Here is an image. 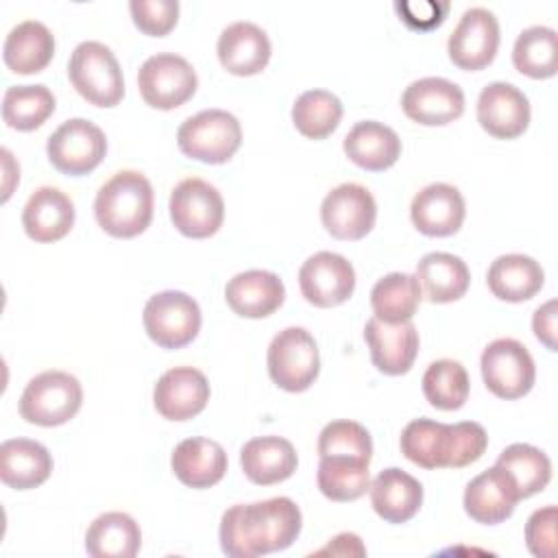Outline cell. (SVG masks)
I'll list each match as a JSON object with an SVG mask.
<instances>
[{
    "label": "cell",
    "mask_w": 558,
    "mask_h": 558,
    "mask_svg": "<svg viewBox=\"0 0 558 558\" xmlns=\"http://www.w3.org/2000/svg\"><path fill=\"white\" fill-rule=\"evenodd\" d=\"M301 510L290 497L235 504L220 519V547L231 558L288 549L301 532Z\"/></svg>",
    "instance_id": "1"
},
{
    "label": "cell",
    "mask_w": 558,
    "mask_h": 558,
    "mask_svg": "<svg viewBox=\"0 0 558 558\" xmlns=\"http://www.w3.org/2000/svg\"><path fill=\"white\" fill-rule=\"evenodd\" d=\"M401 453L423 469H462L482 458L488 447L486 429L475 421L438 423L414 418L401 432Z\"/></svg>",
    "instance_id": "2"
},
{
    "label": "cell",
    "mask_w": 558,
    "mask_h": 558,
    "mask_svg": "<svg viewBox=\"0 0 558 558\" xmlns=\"http://www.w3.org/2000/svg\"><path fill=\"white\" fill-rule=\"evenodd\" d=\"M98 225L113 238H135L153 220V185L135 170L116 172L94 201Z\"/></svg>",
    "instance_id": "3"
},
{
    "label": "cell",
    "mask_w": 558,
    "mask_h": 558,
    "mask_svg": "<svg viewBox=\"0 0 558 558\" xmlns=\"http://www.w3.org/2000/svg\"><path fill=\"white\" fill-rule=\"evenodd\" d=\"M72 87L96 107H116L124 96L122 68L102 41H81L68 61Z\"/></svg>",
    "instance_id": "4"
},
{
    "label": "cell",
    "mask_w": 558,
    "mask_h": 558,
    "mask_svg": "<svg viewBox=\"0 0 558 558\" xmlns=\"http://www.w3.org/2000/svg\"><path fill=\"white\" fill-rule=\"evenodd\" d=\"M83 403L81 381L65 371L35 375L20 397V414L26 423L54 427L68 423Z\"/></svg>",
    "instance_id": "5"
},
{
    "label": "cell",
    "mask_w": 558,
    "mask_h": 558,
    "mask_svg": "<svg viewBox=\"0 0 558 558\" xmlns=\"http://www.w3.org/2000/svg\"><path fill=\"white\" fill-rule=\"evenodd\" d=\"M177 144L190 159L225 163L240 148L242 129L233 113L225 109H205L181 122Z\"/></svg>",
    "instance_id": "6"
},
{
    "label": "cell",
    "mask_w": 558,
    "mask_h": 558,
    "mask_svg": "<svg viewBox=\"0 0 558 558\" xmlns=\"http://www.w3.org/2000/svg\"><path fill=\"white\" fill-rule=\"evenodd\" d=\"M266 362L270 379L288 392L307 390L320 371L316 340L303 327L281 329L268 344Z\"/></svg>",
    "instance_id": "7"
},
{
    "label": "cell",
    "mask_w": 558,
    "mask_h": 558,
    "mask_svg": "<svg viewBox=\"0 0 558 558\" xmlns=\"http://www.w3.org/2000/svg\"><path fill=\"white\" fill-rule=\"evenodd\" d=\"M142 320L155 344L161 349H181L198 336L203 316L198 303L190 294L163 290L146 301Z\"/></svg>",
    "instance_id": "8"
},
{
    "label": "cell",
    "mask_w": 558,
    "mask_h": 558,
    "mask_svg": "<svg viewBox=\"0 0 558 558\" xmlns=\"http://www.w3.org/2000/svg\"><path fill=\"white\" fill-rule=\"evenodd\" d=\"M137 87L146 105L168 111L181 107L194 96L198 76L181 54L157 52L142 63L137 72Z\"/></svg>",
    "instance_id": "9"
},
{
    "label": "cell",
    "mask_w": 558,
    "mask_h": 558,
    "mask_svg": "<svg viewBox=\"0 0 558 558\" xmlns=\"http://www.w3.org/2000/svg\"><path fill=\"white\" fill-rule=\"evenodd\" d=\"M486 388L499 399H519L527 395L536 379V366L530 351L514 338L493 340L480 360Z\"/></svg>",
    "instance_id": "10"
},
{
    "label": "cell",
    "mask_w": 558,
    "mask_h": 558,
    "mask_svg": "<svg viewBox=\"0 0 558 558\" xmlns=\"http://www.w3.org/2000/svg\"><path fill=\"white\" fill-rule=\"evenodd\" d=\"M170 220L187 238H209L222 227L225 201L211 183L183 179L170 194Z\"/></svg>",
    "instance_id": "11"
},
{
    "label": "cell",
    "mask_w": 558,
    "mask_h": 558,
    "mask_svg": "<svg viewBox=\"0 0 558 558\" xmlns=\"http://www.w3.org/2000/svg\"><path fill=\"white\" fill-rule=\"evenodd\" d=\"M48 159L50 163L70 177H81L92 172L107 153V137L100 126L85 118L65 120L48 137Z\"/></svg>",
    "instance_id": "12"
},
{
    "label": "cell",
    "mask_w": 558,
    "mask_h": 558,
    "mask_svg": "<svg viewBox=\"0 0 558 558\" xmlns=\"http://www.w3.org/2000/svg\"><path fill=\"white\" fill-rule=\"evenodd\" d=\"M497 48L499 22L495 13L484 7L466 9L447 41V52L453 65L469 72L486 68L495 59Z\"/></svg>",
    "instance_id": "13"
},
{
    "label": "cell",
    "mask_w": 558,
    "mask_h": 558,
    "mask_svg": "<svg viewBox=\"0 0 558 558\" xmlns=\"http://www.w3.org/2000/svg\"><path fill=\"white\" fill-rule=\"evenodd\" d=\"M377 218L373 194L360 183H342L327 192L320 205L323 227L338 240H360Z\"/></svg>",
    "instance_id": "14"
},
{
    "label": "cell",
    "mask_w": 558,
    "mask_h": 558,
    "mask_svg": "<svg viewBox=\"0 0 558 558\" xmlns=\"http://www.w3.org/2000/svg\"><path fill=\"white\" fill-rule=\"evenodd\" d=\"M299 286L307 303L316 307H336L353 294L355 270L347 257L331 251H318L303 262Z\"/></svg>",
    "instance_id": "15"
},
{
    "label": "cell",
    "mask_w": 558,
    "mask_h": 558,
    "mask_svg": "<svg viewBox=\"0 0 558 558\" xmlns=\"http://www.w3.org/2000/svg\"><path fill=\"white\" fill-rule=\"evenodd\" d=\"M403 113L425 126H442L458 120L464 111V92L460 85L425 76L410 83L401 96Z\"/></svg>",
    "instance_id": "16"
},
{
    "label": "cell",
    "mask_w": 558,
    "mask_h": 558,
    "mask_svg": "<svg viewBox=\"0 0 558 558\" xmlns=\"http://www.w3.org/2000/svg\"><path fill=\"white\" fill-rule=\"evenodd\" d=\"M209 401V381L194 366H174L166 371L155 388V410L168 421H187L205 410Z\"/></svg>",
    "instance_id": "17"
},
{
    "label": "cell",
    "mask_w": 558,
    "mask_h": 558,
    "mask_svg": "<svg viewBox=\"0 0 558 558\" xmlns=\"http://www.w3.org/2000/svg\"><path fill=\"white\" fill-rule=\"evenodd\" d=\"M477 122L497 140H514L530 124V100L510 83H488L477 98Z\"/></svg>",
    "instance_id": "18"
},
{
    "label": "cell",
    "mask_w": 558,
    "mask_h": 558,
    "mask_svg": "<svg viewBox=\"0 0 558 558\" xmlns=\"http://www.w3.org/2000/svg\"><path fill=\"white\" fill-rule=\"evenodd\" d=\"M364 338L379 373L403 375L412 368L418 353V331L412 320L384 323L373 316L366 320Z\"/></svg>",
    "instance_id": "19"
},
{
    "label": "cell",
    "mask_w": 558,
    "mask_h": 558,
    "mask_svg": "<svg viewBox=\"0 0 558 558\" xmlns=\"http://www.w3.org/2000/svg\"><path fill=\"white\" fill-rule=\"evenodd\" d=\"M517 501H521V495L512 477L497 464L475 475L466 484L462 499L464 512L484 525H497L506 521L514 512Z\"/></svg>",
    "instance_id": "20"
},
{
    "label": "cell",
    "mask_w": 558,
    "mask_h": 558,
    "mask_svg": "<svg viewBox=\"0 0 558 558\" xmlns=\"http://www.w3.org/2000/svg\"><path fill=\"white\" fill-rule=\"evenodd\" d=\"M464 198L458 187L449 183H429L410 205V218L414 227L432 238L453 235L464 220Z\"/></svg>",
    "instance_id": "21"
},
{
    "label": "cell",
    "mask_w": 558,
    "mask_h": 558,
    "mask_svg": "<svg viewBox=\"0 0 558 558\" xmlns=\"http://www.w3.org/2000/svg\"><path fill=\"white\" fill-rule=\"evenodd\" d=\"M220 65L235 76H253L270 61V39L266 31L253 22H233L218 37Z\"/></svg>",
    "instance_id": "22"
},
{
    "label": "cell",
    "mask_w": 558,
    "mask_h": 558,
    "mask_svg": "<svg viewBox=\"0 0 558 558\" xmlns=\"http://www.w3.org/2000/svg\"><path fill=\"white\" fill-rule=\"evenodd\" d=\"M225 299L244 318H264L283 305V281L270 270H244L227 281Z\"/></svg>",
    "instance_id": "23"
},
{
    "label": "cell",
    "mask_w": 558,
    "mask_h": 558,
    "mask_svg": "<svg viewBox=\"0 0 558 558\" xmlns=\"http://www.w3.org/2000/svg\"><path fill=\"white\" fill-rule=\"evenodd\" d=\"M22 225L35 242H57L70 233L74 225V203L57 187L44 185L35 190L22 211Z\"/></svg>",
    "instance_id": "24"
},
{
    "label": "cell",
    "mask_w": 558,
    "mask_h": 558,
    "mask_svg": "<svg viewBox=\"0 0 558 558\" xmlns=\"http://www.w3.org/2000/svg\"><path fill=\"white\" fill-rule=\"evenodd\" d=\"M170 466L174 475L190 488H209L227 473V453L220 442L203 436L181 440L172 456Z\"/></svg>",
    "instance_id": "25"
},
{
    "label": "cell",
    "mask_w": 558,
    "mask_h": 558,
    "mask_svg": "<svg viewBox=\"0 0 558 558\" xmlns=\"http://www.w3.org/2000/svg\"><path fill=\"white\" fill-rule=\"evenodd\" d=\"M299 458L290 440L281 436L251 438L240 451L244 475L259 486H270L288 480L296 471Z\"/></svg>",
    "instance_id": "26"
},
{
    "label": "cell",
    "mask_w": 558,
    "mask_h": 558,
    "mask_svg": "<svg viewBox=\"0 0 558 558\" xmlns=\"http://www.w3.org/2000/svg\"><path fill=\"white\" fill-rule=\"evenodd\" d=\"M373 510L388 523L410 521L423 504V486L410 473L390 466L384 469L368 486Z\"/></svg>",
    "instance_id": "27"
},
{
    "label": "cell",
    "mask_w": 558,
    "mask_h": 558,
    "mask_svg": "<svg viewBox=\"0 0 558 558\" xmlns=\"http://www.w3.org/2000/svg\"><path fill=\"white\" fill-rule=\"evenodd\" d=\"M342 148L355 166L379 172L397 163L401 155V140L384 122L362 120L344 135Z\"/></svg>",
    "instance_id": "28"
},
{
    "label": "cell",
    "mask_w": 558,
    "mask_h": 558,
    "mask_svg": "<svg viewBox=\"0 0 558 558\" xmlns=\"http://www.w3.org/2000/svg\"><path fill=\"white\" fill-rule=\"evenodd\" d=\"M52 473V456L31 438H11L0 445V480L15 488L28 490L44 484Z\"/></svg>",
    "instance_id": "29"
},
{
    "label": "cell",
    "mask_w": 558,
    "mask_h": 558,
    "mask_svg": "<svg viewBox=\"0 0 558 558\" xmlns=\"http://www.w3.org/2000/svg\"><path fill=\"white\" fill-rule=\"evenodd\" d=\"M490 292L508 303H521L532 299L545 281L541 264L523 253L499 255L486 272Z\"/></svg>",
    "instance_id": "30"
},
{
    "label": "cell",
    "mask_w": 558,
    "mask_h": 558,
    "mask_svg": "<svg viewBox=\"0 0 558 558\" xmlns=\"http://www.w3.org/2000/svg\"><path fill=\"white\" fill-rule=\"evenodd\" d=\"M54 54V37L50 28L37 20H24L13 26L4 39L2 57L11 72L35 74L41 72Z\"/></svg>",
    "instance_id": "31"
},
{
    "label": "cell",
    "mask_w": 558,
    "mask_h": 558,
    "mask_svg": "<svg viewBox=\"0 0 558 558\" xmlns=\"http://www.w3.org/2000/svg\"><path fill=\"white\" fill-rule=\"evenodd\" d=\"M416 281L421 286V294H425L432 303H451L466 294L471 272L462 257L453 253L434 251L427 253L416 264Z\"/></svg>",
    "instance_id": "32"
},
{
    "label": "cell",
    "mask_w": 558,
    "mask_h": 558,
    "mask_svg": "<svg viewBox=\"0 0 558 558\" xmlns=\"http://www.w3.org/2000/svg\"><path fill=\"white\" fill-rule=\"evenodd\" d=\"M140 545V525L126 512H105L85 532V549L92 558H133Z\"/></svg>",
    "instance_id": "33"
},
{
    "label": "cell",
    "mask_w": 558,
    "mask_h": 558,
    "mask_svg": "<svg viewBox=\"0 0 558 558\" xmlns=\"http://www.w3.org/2000/svg\"><path fill=\"white\" fill-rule=\"evenodd\" d=\"M318 490L331 501H355L368 486V460L353 456H323L316 473Z\"/></svg>",
    "instance_id": "34"
},
{
    "label": "cell",
    "mask_w": 558,
    "mask_h": 558,
    "mask_svg": "<svg viewBox=\"0 0 558 558\" xmlns=\"http://www.w3.org/2000/svg\"><path fill=\"white\" fill-rule=\"evenodd\" d=\"M421 303V286L414 275L390 272L381 277L371 290V305L375 318L384 323L412 320Z\"/></svg>",
    "instance_id": "35"
},
{
    "label": "cell",
    "mask_w": 558,
    "mask_h": 558,
    "mask_svg": "<svg viewBox=\"0 0 558 558\" xmlns=\"http://www.w3.org/2000/svg\"><path fill=\"white\" fill-rule=\"evenodd\" d=\"M514 68L530 78H549L558 70V35L549 26H530L512 48Z\"/></svg>",
    "instance_id": "36"
},
{
    "label": "cell",
    "mask_w": 558,
    "mask_h": 558,
    "mask_svg": "<svg viewBox=\"0 0 558 558\" xmlns=\"http://www.w3.org/2000/svg\"><path fill=\"white\" fill-rule=\"evenodd\" d=\"M54 107V96L46 85H13L2 96V120L15 131H35Z\"/></svg>",
    "instance_id": "37"
},
{
    "label": "cell",
    "mask_w": 558,
    "mask_h": 558,
    "mask_svg": "<svg viewBox=\"0 0 558 558\" xmlns=\"http://www.w3.org/2000/svg\"><path fill=\"white\" fill-rule=\"evenodd\" d=\"M495 464L512 477L521 499L541 493L551 480L549 458L538 447L525 442H514L506 447Z\"/></svg>",
    "instance_id": "38"
},
{
    "label": "cell",
    "mask_w": 558,
    "mask_h": 558,
    "mask_svg": "<svg viewBox=\"0 0 558 558\" xmlns=\"http://www.w3.org/2000/svg\"><path fill=\"white\" fill-rule=\"evenodd\" d=\"M342 118V102L327 89H307L292 105L296 131L310 140H323L336 131Z\"/></svg>",
    "instance_id": "39"
},
{
    "label": "cell",
    "mask_w": 558,
    "mask_h": 558,
    "mask_svg": "<svg viewBox=\"0 0 558 558\" xmlns=\"http://www.w3.org/2000/svg\"><path fill=\"white\" fill-rule=\"evenodd\" d=\"M469 373L456 360H436L423 373V395L438 410H460L469 397Z\"/></svg>",
    "instance_id": "40"
},
{
    "label": "cell",
    "mask_w": 558,
    "mask_h": 558,
    "mask_svg": "<svg viewBox=\"0 0 558 558\" xmlns=\"http://www.w3.org/2000/svg\"><path fill=\"white\" fill-rule=\"evenodd\" d=\"M318 456H353L368 460L373 458V440L364 425L355 421H331L318 436Z\"/></svg>",
    "instance_id": "41"
},
{
    "label": "cell",
    "mask_w": 558,
    "mask_h": 558,
    "mask_svg": "<svg viewBox=\"0 0 558 558\" xmlns=\"http://www.w3.org/2000/svg\"><path fill=\"white\" fill-rule=\"evenodd\" d=\"M129 9L135 26L150 37L168 35L179 20L177 0H131Z\"/></svg>",
    "instance_id": "42"
},
{
    "label": "cell",
    "mask_w": 558,
    "mask_h": 558,
    "mask_svg": "<svg viewBox=\"0 0 558 558\" xmlns=\"http://www.w3.org/2000/svg\"><path fill=\"white\" fill-rule=\"evenodd\" d=\"M525 545L538 558L556 556V506L538 508L525 523Z\"/></svg>",
    "instance_id": "43"
},
{
    "label": "cell",
    "mask_w": 558,
    "mask_h": 558,
    "mask_svg": "<svg viewBox=\"0 0 558 558\" xmlns=\"http://www.w3.org/2000/svg\"><path fill=\"white\" fill-rule=\"evenodd\" d=\"M397 13L401 20L414 28V31H432L445 22V15L449 13V2H434V0H405L395 2Z\"/></svg>",
    "instance_id": "44"
},
{
    "label": "cell",
    "mask_w": 558,
    "mask_h": 558,
    "mask_svg": "<svg viewBox=\"0 0 558 558\" xmlns=\"http://www.w3.org/2000/svg\"><path fill=\"white\" fill-rule=\"evenodd\" d=\"M534 336L549 349L556 351V301L549 299L541 307H536L532 316Z\"/></svg>",
    "instance_id": "45"
},
{
    "label": "cell",
    "mask_w": 558,
    "mask_h": 558,
    "mask_svg": "<svg viewBox=\"0 0 558 558\" xmlns=\"http://www.w3.org/2000/svg\"><path fill=\"white\" fill-rule=\"evenodd\" d=\"M316 554H318V556H323V554H331V556H333V554H338V556H364L366 549H364L362 538H360L357 534L344 532V534L333 536L331 543L325 545L323 549H318Z\"/></svg>",
    "instance_id": "46"
}]
</instances>
